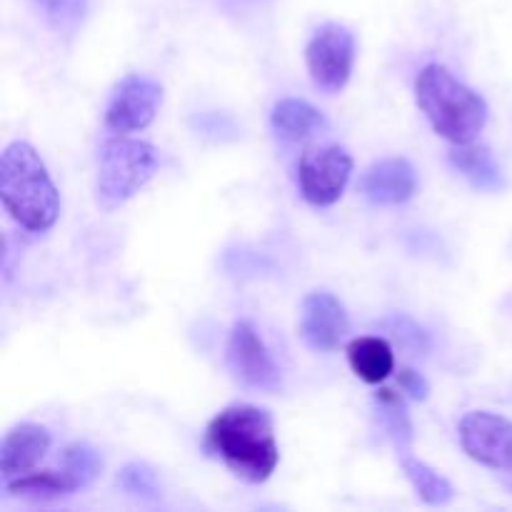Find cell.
Masks as SVG:
<instances>
[{
    "label": "cell",
    "mask_w": 512,
    "mask_h": 512,
    "mask_svg": "<svg viewBox=\"0 0 512 512\" xmlns=\"http://www.w3.org/2000/svg\"><path fill=\"white\" fill-rule=\"evenodd\" d=\"M205 453L223 460L225 468L245 483H265L280 460L273 418L258 405H230L210 420Z\"/></svg>",
    "instance_id": "obj_1"
},
{
    "label": "cell",
    "mask_w": 512,
    "mask_h": 512,
    "mask_svg": "<svg viewBox=\"0 0 512 512\" xmlns=\"http://www.w3.org/2000/svg\"><path fill=\"white\" fill-rule=\"evenodd\" d=\"M0 198L10 218L28 233H45L60 213L58 188L35 148L15 140L0 158Z\"/></svg>",
    "instance_id": "obj_2"
},
{
    "label": "cell",
    "mask_w": 512,
    "mask_h": 512,
    "mask_svg": "<svg viewBox=\"0 0 512 512\" xmlns=\"http://www.w3.org/2000/svg\"><path fill=\"white\" fill-rule=\"evenodd\" d=\"M415 98L433 130L453 145L473 143L488 123L483 95L438 63L425 65L415 80Z\"/></svg>",
    "instance_id": "obj_3"
},
{
    "label": "cell",
    "mask_w": 512,
    "mask_h": 512,
    "mask_svg": "<svg viewBox=\"0 0 512 512\" xmlns=\"http://www.w3.org/2000/svg\"><path fill=\"white\" fill-rule=\"evenodd\" d=\"M160 155L155 145L145 140H130L123 135L105 140L100 150L98 203L103 210H115L138 195L155 178Z\"/></svg>",
    "instance_id": "obj_4"
},
{
    "label": "cell",
    "mask_w": 512,
    "mask_h": 512,
    "mask_svg": "<svg viewBox=\"0 0 512 512\" xmlns=\"http://www.w3.org/2000/svg\"><path fill=\"white\" fill-rule=\"evenodd\" d=\"M225 360L240 385L263 393H278L283 388V375L270 355L268 345L258 335L250 320H240L233 325L225 348Z\"/></svg>",
    "instance_id": "obj_5"
},
{
    "label": "cell",
    "mask_w": 512,
    "mask_h": 512,
    "mask_svg": "<svg viewBox=\"0 0 512 512\" xmlns=\"http://www.w3.org/2000/svg\"><path fill=\"white\" fill-rule=\"evenodd\" d=\"M310 78L323 93H340L355 65V38L345 25L325 23L305 48Z\"/></svg>",
    "instance_id": "obj_6"
},
{
    "label": "cell",
    "mask_w": 512,
    "mask_h": 512,
    "mask_svg": "<svg viewBox=\"0 0 512 512\" xmlns=\"http://www.w3.org/2000/svg\"><path fill=\"white\" fill-rule=\"evenodd\" d=\"M350 173H353V158L345 148L340 145L310 148L298 163L300 193L315 208H328L345 193Z\"/></svg>",
    "instance_id": "obj_7"
},
{
    "label": "cell",
    "mask_w": 512,
    "mask_h": 512,
    "mask_svg": "<svg viewBox=\"0 0 512 512\" xmlns=\"http://www.w3.org/2000/svg\"><path fill=\"white\" fill-rule=\"evenodd\" d=\"M163 100V88L148 75H125L115 85L110 103L105 108V128L113 135L143 130L153 123L158 105Z\"/></svg>",
    "instance_id": "obj_8"
},
{
    "label": "cell",
    "mask_w": 512,
    "mask_h": 512,
    "mask_svg": "<svg viewBox=\"0 0 512 512\" xmlns=\"http://www.w3.org/2000/svg\"><path fill=\"white\" fill-rule=\"evenodd\" d=\"M460 445L475 463L512 473V423L503 415L475 410L458 425Z\"/></svg>",
    "instance_id": "obj_9"
},
{
    "label": "cell",
    "mask_w": 512,
    "mask_h": 512,
    "mask_svg": "<svg viewBox=\"0 0 512 512\" xmlns=\"http://www.w3.org/2000/svg\"><path fill=\"white\" fill-rule=\"evenodd\" d=\"M348 313L333 293L315 290L305 295L300 308V338L310 350L333 353L348 335Z\"/></svg>",
    "instance_id": "obj_10"
},
{
    "label": "cell",
    "mask_w": 512,
    "mask_h": 512,
    "mask_svg": "<svg viewBox=\"0 0 512 512\" xmlns=\"http://www.w3.org/2000/svg\"><path fill=\"white\" fill-rule=\"evenodd\" d=\"M418 190V175L410 160L383 158L365 170L360 180V193L373 205L408 203Z\"/></svg>",
    "instance_id": "obj_11"
},
{
    "label": "cell",
    "mask_w": 512,
    "mask_h": 512,
    "mask_svg": "<svg viewBox=\"0 0 512 512\" xmlns=\"http://www.w3.org/2000/svg\"><path fill=\"white\" fill-rule=\"evenodd\" d=\"M50 448V433L43 425L20 423L8 430L0 448V470L3 478H18V475L30 473L40 460L45 458Z\"/></svg>",
    "instance_id": "obj_12"
},
{
    "label": "cell",
    "mask_w": 512,
    "mask_h": 512,
    "mask_svg": "<svg viewBox=\"0 0 512 512\" xmlns=\"http://www.w3.org/2000/svg\"><path fill=\"white\" fill-rule=\"evenodd\" d=\"M450 165L473 185L475 190H483V193H498L505 188V178L500 165L495 163L493 153H490L485 145H453L448 153Z\"/></svg>",
    "instance_id": "obj_13"
},
{
    "label": "cell",
    "mask_w": 512,
    "mask_h": 512,
    "mask_svg": "<svg viewBox=\"0 0 512 512\" xmlns=\"http://www.w3.org/2000/svg\"><path fill=\"white\" fill-rule=\"evenodd\" d=\"M270 123H273V130L278 133V138L288 140V143H300V140L313 138V135L323 133L328 128L325 115L318 108H313V105L298 98L280 100L273 108Z\"/></svg>",
    "instance_id": "obj_14"
},
{
    "label": "cell",
    "mask_w": 512,
    "mask_h": 512,
    "mask_svg": "<svg viewBox=\"0 0 512 512\" xmlns=\"http://www.w3.org/2000/svg\"><path fill=\"white\" fill-rule=\"evenodd\" d=\"M348 363L363 383L380 385L395 370V355L388 340L365 335V338H355L348 345Z\"/></svg>",
    "instance_id": "obj_15"
},
{
    "label": "cell",
    "mask_w": 512,
    "mask_h": 512,
    "mask_svg": "<svg viewBox=\"0 0 512 512\" xmlns=\"http://www.w3.org/2000/svg\"><path fill=\"white\" fill-rule=\"evenodd\" d=\"M375 405H378L380 425L385 428V435L395 445L398 455L410 453V445H413V423H410L403 393H398L393 388H380L375 393Z\"/></svg>",
    "instance_id": "obj_16"
},
{
    "label": "cell",
    "mask_w": 512,
    "mask_h": 512,
    "mask_svg": "<svg viewBox=\"0 0 512 512\" xmlns=\"http://www.w3.org/2000/svg\"><path fill=\"white\" fill-rule=\"evenodd\" d=\"M8 485V493L15 498L33 500V503H48V500L65 498V495L75 493V483L68 478L65 470L60 473H30V475H18V478L5 480Z\"/></svg>",
    "instance_id": "obj_17"
},
{
    "label": "cell",
    "mask_w": 512,
    "mask_h": 512,
    "mask_svg": "<svg viewBox=\"0 0 512 512\" xmlns=\"http://www.w3.org/2000/svg\"><path fill=\"white\" fill-rule=\"evenodd\" d=\"M400 463H403L405 478L413 483L415 493L425 500L428 505H448L453 500V485L448 483V478L438 473V470L430 468L428 463L415 458L413 453L400 455Z\"/></svg>",
    "instance_id": "obj_18"
},
{
    "label": "cell",
    "mask_w": 512,
    "mask_h": 512,
    "mask_svg": "<svg viewBox=\"0 0 512 512\" xmlns=\"http://www.w3.org/2000/svg\"><path fill=\"white\" fill-rule=\"evenodd\" d=\"M63 470L73 480L75 488H88L103 473V458L98 450L88 443H73L63 453Z\"/></svg>",
    "instance_id": "obj_19"
},
{
    "label": "cell",
    "mask_w": 512,
    "mask_h": 512,
    "mask_svg": "<svg viewBox=\"0 0 512 512\" xmlns=\"http://www.w3.org/2000/svg\"><path fill=\"white\" fill-rule=\"evenodd\" d=\"M118 488L135 500H158L163 488H160L158 473L148 463H128L115 478Z\"/></svg>",
    "instance_id": "obj_20"
},
{
    "label": "cell",
    "mask_w": 512,
    "mask_h": 512,
    "mask_svg": "<svg viewBox=\"0 0 512 512\" xmlns=\"http://www.w3.org/2000/svg\"><path fill=\"white\" fill-rule=\"evenodd\" d=\"M50 25L60 33H73L85 18L88 0H33Z\"/></svg>",
    "instance_id": "obj_21"
},
{
    "label": "cell",
    "mask_w": 512,
    "mask_h": 512,
    "mask_svg": "<svg viewBox=\"0 0 512 512\" xmlns=\"http://www.w3.org/2000/svg\"><path fill=\"white\" fill-rule=\"evenodd\" d=\"M385 325L393 333V338L413 355H425L430 350L428 333L413 318H408V315H393V318L385 320Z\"/></svg>",
    "instance_id": "obj_22"
},
{
    "label": "cell",
    "mask_w": 512,
    "mask_h": 512,
    "mask_svg": "<svg viewBox=\"0 0 512 512\" xmlns=\"http://www.w3.org/2000/svg\"><path fill=\"white\" fill-rule=\"evenodd\" d=\"M398 385H400V390H403L405 395H410L413 400H425V398H428V393H430L428 380H425L423 375H420L418 370H413V368H400Z\"/></svg>",
    "instance_id": "obj_23"
}]
</instances>
